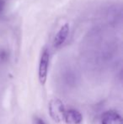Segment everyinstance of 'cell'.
Here are the masks:
<instances>
[{
	"instance_id": "1",
	"label": "cell",
	"mask_w": 123,
	"mask_h": 124,
	"mask_svg": "<svg viewBox=\"0 0 123 124\" xmlns=\"http://www.w3.org/2000/svg\"><path fill=\"white\" fill-rule=\"evenodd\" d=\"M49 113L51 117L57 123L62 121L64 119L65 109L62 102L58 99H52L49 103Z\"/></svg>"
},
{
	"instance_id": "2",
	"label": "cell",
	"mask_w": 123,
	"mask_h": 124,
	"mask_svg": "<svg viewBox=\"0 0 123 124\" xmlns=\"http://www.w3.org/2000/svg\"><path fill=\"white\" fill-rule=\"evenodd\" d=\"M49 59L50 55L49 52L46 48L43 50L41 56V59H40V63H39V80L40 83L42 85L46 84V78H47V73H48V66H49Z\"/></svg>"
},
{
	"instance_id": "3",
	"label": "cell",
	"mask_w": 123,
	"mask_h": 124,
	"mask_svg": "<svg viewBox=\"0 0 123 124\" xmlns=\"http://www.w3.org/2000/svg\"><path fill=\"white\" fill-rule=\"evenodd\" d=\"M101 124H123L122 117L116 111H106L101 116Z\"/></svg>"
},
{
	"instance_id": "4",
	"label": "cell",
	"mask_w": 123,
	"mask_h": 124,
	"mask_svg": "<svg viewBox=\"0 0 123 124\" xmlns=\"http://www.w3.org/2000/svg\"><path fill=\"white\" fill-rule=\"evenodd\" d=\"M69 35V25L68 24H65L60 28L58 32L57 33L56 36L53 41V46L55 48H58L61 46H62L64 42L67 40V36Z\"/></svg>"
},
{
	"instance_id": "5",
	"label": "cell",
	"mask_w": 123,
	"mask_h": 124,
	"mask_svg": "<svg viewBox=\"0 0 123 124\" xmlns=\"http://www.w3.org/2000/svg\"><path fill=\"white\" fill-rule=\"evenodd\" d=\"M67 124H81L83 121V116L79 111L75 109H70L65 111L64 119Z\"/></svg>"
},
{
	"instance_id": "6",
	"label": "cell",
	"mask_w": 123,
	"mask_h": 124,
	"mask_svg": "<svg viewBox=\"0 0 123 124\" xmlns=\"http://www.w3.org/2000/svg\"><path fill=\"white\" fill-rule=\"evenodd\" d=\"M8 58V53L4 50H0V61H5Z\"/></svg>"
},
{
	"instance_id": "7",
	"label": "cell",
	"mask_w": 123,
	"mask_h": 124,
	"mask_svg": "<svg viewBox=\"0 0 123 124\" xmlns=\"http://www.w3.org/2000/svg\"><path fill=\"white\" fill-rule=\"evenodd\" d=\"M5 4H6L5 0H0V15H1L3 12V10H4Z\"/></svg>"
},
{
	"instance_id": "8",
	"label": "cell",
	"mask_w": 123,
	"mask_h": 124,
	"mask_svg": "<svg viewBox=\"0 0 123 124\" xmlns=\"http://www.w3.org/2000/svg\"><path fill=\"white\" fill-rule=\"evenodd\" d=\"M34 124H46V123H45V122L42 119H41L39 117H36L34 119Z\"/></svg>"
}]
</instances>
